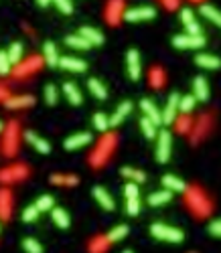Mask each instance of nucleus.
<instances>
[{"instance_id":"obj_51","label":"nucleus","mask_w":221,"mask_h":253,"mask_svg":"<svg viewBox=\"0 0 221 253\" xmlns=\"http://www.w3.org/2000/svg\"><path fill=\"white\" fill-rule=\"evenodd\" d=\"M189 128H191V120H189V117H183V120L179 122V130L181 132H187Z\"/></svg>"},{"instance_id":"obj_5","label":"nucleus","mask_w":221,"mask_h":253,"mask_svg":"<svg viewBox=\"0 0 221 253\" xmlns=\"http://www.w3.org/2000/svg\"><path fill=\"white\" fill-rule=\"evenodd\" d=\"M29 176V168L25 164H14L8 166L4 170H0V182L2 184H10V182H21Z\"/></svg>"},{"instance_id":"obj_53","label":"nucleus","mask_w":221,"mask_h":253,"mask_svg":"<svg viewBox=\"0 0 221 253\" xmlns=\"http://www.w3.org/2000/svg\"><path fill=\"white\" fill-rule=\"evenodd\" d=\"M6 97H8L6 87H4V85H0V99H6Z\"/></svg>"},{"instance_id":"obj_3","label":"nucleus","mask_w":221,"mask_h":253,"mask_svg":"<svg viewBox=\"0 0 221 253\" xmlns=\"http://www.w3.org/2000/svg\"><path fill=\"white\" fill-rule=\"evenodd\" d=\"M171 148H173V138H171V134H168L166 130L158 132L157 134V160L160 164H166L168 158H171Z\"/></svg>"},{"instance_id":"obj_33","label":"nucleus","mask_w":221,"mask_h":253,"mask_svg":"<svg viewBox=\"0 0 221 253\" xmlns=\"http://www.w3.org/2000/svg\"><path fill=\"white\" fill-rule=\"evenodd\" d=\"M120 172H122L124 178H128V180H132V182H136V184H140V182L146 180V174H144L142 170H138V168H132V166H124Z\"/></svg>"},{"instance_id":"obj_18","label":"nucleus","mask_w":221,"mask_h":253,"mask_svg":"<svg viewBox=\"0 0 221 253\" xmlns=\"http://www.w3.org/2000/svg\"><path fill=\"white\" fill-rule=\"evenodd\" d=\"M193 95L197 101H207L209 99V85L205 77H195L193 79Z\"/></svg>"},{"instance_id":"obj_35","label":"nucleus","mask_w":221,"mask_h":253,"mask_svg":"<svg viewBox=\"0 0 221 253\" xmlns=\"http://www.w3.org/2000/svg\"><path fill=\"white\" fill-rule=\"evenodd\" d=\"M94 128H95L97 132H101V134H106L108 128H110V117H108L106 113H101V112L94 113Z\"/></svg>"},{"instance_id":"obj_2","label":"nucleus","mask_w":221,"mask_h":253,"mask_svg":"<svg viewBox=\"0 0 221 253\" xmlns=\"http://www.w3.org/2000/svg\"><path fill=\"white\" fill-rule=\"evenodd\" d=\"M124 195H126V213L130 217H136L140 213V191L136 182H128L124 187Z\"/></svg>"},{"instance_id":"obj_50","label":"nucleus","mask_w":221,"mask_h":253,"mask_svg":"<svg viewBox=\"0 0 221 253\" xmlns=\"http://www.w3.org/2000/svg\"><path fill=\"white\" fill-rule=\"evenodd\" d=\"M106 245H108V239H106V241H104V239H95L94 245H92V249H94V251H101V249H106Z\"/></svg>"},{"instance_id":"obj_25","label":"nucleus","mask_w":221,"mask_h":253,"mask_svg":"<svg viewBox=\"0 0 221 253\" xmlns=\"http://www.w3.org/2000/svg\"><path fill=\"white\" fill-rule=\"evenodd\" d=\"M140 108H142L144 115H146V117H150V120L155 122L157 126H158V124H162V117H160V110H158V108H157L155 104H152L150 99H142V101H140Z\"/></svg>"},{"instance_id":"obj_40","label":"nucleus","mask_w":221,"mask_h":253,"mask_svg":"<svg viewBox=\"0 0 221 253\" xmlns=\"http://www.w3.org/2000/svg\"><path fill=\"white\" fill-rule=\"evenodd\" d=\"M57 99H59V91L55 85H45V101H47V106H55L57 104Z\"/></svg>"},{"instance_id":"obj_10","label":"nucleus","mask_w":221,"mask_h":253,"mask_svg":"<svg viewBox=\"0 0 221 253\" xmlns=\"http://www.w3.org/2000/svg\"><path fill=\"white\" fill-rule=\"evenodd\" d=\"M126 67H128V77L132 81H138L142 75V63H140V53L136 49H130L126 53Z\"/></svg>"},{"instance_id":"obj_44","label":"nucleus","mask_w":221,"mask_h":253,"mask_svg":"<svg viewBox=\"0 0 221 253\" xmlns=\"http://www.w3.org/2000/svg\"><path fill=\"white\" fill-rule=\"evenodd\" d=\"M23 249L29 251V253H41V251H43L41 243H39L37 239H32V237H27V239L23 241Z\"/></svg>"},{"instance_id":"obj_49","label":"nucleus","mask_w":221,"mask_h":253,"mask_svg":"<svg viewBox=\"0 0 221 253\" xmlns=\"http://www.w3.org/2000/svg\"><path fill=\"white\" fill-rule=\"evenodd\" d=\"M209 233L213 235V237H221V219H217V221H211Z\"/></svg>"},{"instance_id":"obj_20","label":"nucleus","mask_w":221,"mask_h":253,"mask_svg":"<svg viewBox=\"0 0 221 253\" xmlns=\"http://www.w3.org/2000/svg\"><path fill=\"white\" fill-rule=\"evenodd\" d=\"M195 63L201 67V69H209V71L219 69V67H221V59L215 57V55H209V53H201V55H197V57H195Z\"/></svg>"},{"instance_id":"obj_38","label":"nucleus","mask_w":221,"mask_h":253,"mask_svg":"<svg viewBox=\"0 0 221 253\" xmlns=\"http://www.w3.org/2000/svg\"><path fill=\"white\" fill-rule=\"evenodd\" d=\"M195 104H197L195 95H185V97H179V112H183V113H191V112H193V108H195Z\"/></svg>"},{"instance_id":"obj_14","label":"nucleus","mask_w":221,"mask_h":253,"mask_svg":"<svg viewBox=\"0 0 221 253\" xmlns=\"http://www.w3.org/2000/svg\"><path fill=\"white\" fill-rule=\"evenodd\" d=\"M189 207L197 213V215H207L209 213V202H207V198L203 197V195H199V191H191V198H189Z\"/></svg>"},{"instance_id":"obj_9","label":"nucleus","mask_w":221,"mask_h":253,"mask_svg":"<svg viewBox=\"0 0 221 253\" xmlns=\"http://www.w3.org/2000/svg\"><path fill=\"white\" fill-rule=\"evenodd\" d=\"M157 16V10L152 6H138V8H130L124 12V21L128 23H142V21H150Z\"/></svg>"},{"instance_id":"obj_57","label":"nucleus","mask_w":221,"mask_h":253,"mask_svg":"<svg viewBox=\"0 0 221 253\" xmlns=\"http://www.w3.org/2000/svg\"><path fill=\"white\" fill-rule=\"evenodd\" d=\"M195 2H201V0H195Z\"/></svg>"},{"instance_id":"obj_31","label":"nucleus","mask_w":221,"mask_h":253,"mask_svg":"<svg viewBox=\"0 0 221 253\" xmlns=\"http://www.w3.org/2000/svg\"><path fill=\"white\" fill-rule=\"evenodd\" d=\"M199 12H201V16H205V19L211 21L213 25L221 27V10H217L215 6H211V4H201Z\"/></svg>"},{"instance_id":"obj_8","label":"nucleus","mask_w":221,"mask_h":253,"mask_svg":"<svg viewBox=\"0 0 221 253\" xmlns=\"http://www.w3.org/2000/svg\"><path fill=\"white\" fill-rule=\"evenodd\" d=\"M205 45V37L201 35H175L173 37V47L177 49H201Z\"/></svg>"},{"instance_id":"obj_17","label":"nucleus","mask_w":221,"mask_h":253,"mask_svg":"<svg viewBox=\"0 0 221 253\" xmlns=\"http://www.w3.org/2000/svg\"><path fill=\"white\" fill-rule=\"evenodd\" d=\"M25 140L32 146V148H35L37 152H41V154H49V152H51V144L45 140V138H41V136H37V134L35 132H25Z\"/></svg>"},{"instance_id":"obj_15","label":"nucleus","mask_w":221,"mask_h":253,"mask_svg":"<svg viewBox=\"0 0 221 253\" xmlns=\"http://www.w3.org/2000/svg\"><path fill=\"white\" fill-rule=\"evenodd\" d=\"M32 104H35V97L32 95H16V97L4 99L6 110H25V108H31Z\"/></svg>"},{"instance_id":"obj_39","label":"nucleus","mask_w":221,"mask_h":253,"mask_svg":"<svg viewBox=\"0 0 221 253\" xmlns=\"http://www.w3.org/2000/svg\"><path fill=\"white\" fill-rule=\"evenodd\" d=\"M53 205H55V198L51 197V195H43V197H39L37 202H35V207L39 209V213L51 211V209H53Z\"/></svg>"},{"instance_id":"obj_42","label":"nucleus","mask_w":221,"mask_h":253,"mask_svg":"<svg viewBox=\"0 0 221 253\" xmlns=\"http://www.w3.org/2000/svg\"><path fill=\"white\" fill-rule=\"evenodd\" d=\"M12 71V63H10V59H8V55H6V51H0V75H8Z\"/></svg>"},{"instance_id":"obj_34","label":"nucleus","mask_w":221,"mask_h":253,"mask_svg":"<svg viewBox=\"0 0 221 253\" xmlns=\"http://www.w3.org/2000/svg\"><path fill=\"white\" fill-rule=\"evenodd\" d=\"M65 45L67 47H71V49H77V51H86V49H90L92 45L83 39L81 35H71V37H65Z\"/></svg>"},{"instance_id":"obj_28","label":"nucleus","mask_w":221,"mask_h":253,"mask_svg":"<svg viewBox=\"0 0 221 253\" xmlns=\"http://www.w3.org/2000/svg\"><path fill=\"white\" fill-rule=\"evenodd\" d=\"M43 57H45V63H47L49 67H55V65L59 63V53H57L55 43L47 41V43L43 45Z\"/></svg>"},{"instance_id":"obj_47","label":"nucleus","mask_w":221,"mask_h":253,"mask_svg":"<svg viewBox=\"0 0 221 253\" xmlns=\"http://www.w3.org/2000/svg\"><path fill=\"white\" fill-rule=\"evenodd\" d=\"M181 21H183V25L193 23V21H195V12H193L191 8H183V10H181Z\"/></svg>"},{"instance_id":"obj_6","label":"nucleus","mask_w":221,"mask_h":253,"mask_svg":"<svg viewBox=\"0 0 221 253\" xmlns=\"http://www.w3.org/2000/svg\"><path fill=\"white\" fill-rule=\"evenodd\" d=\"M41 65H43V61H41L39 57H29V59H25V61H21V63H16V69L10 71V73H12L16 79H25V77L32 75L35 71H39Z\"/></svg>"},{"instance_id":"obj_29","label":"nucleus","mask_w":221,"mask_h":253,"mask_svg":"<svg viewBox=\"0 0 221 253\" xmlns=\"http://www.w3.org/2000/svg\"><path fill=\"white\" fill-rule=\"evenodd\" d=\"M51 217H53V223L59 227V229H67L71 225V219L67 215L65 209H59V207H53L51 209Z\"/></svg>"},{"instance_id":"obj_56","label":"nucleus","mask_w":221,"mask_h":253,"mask_svg":"<svg viewBox=\"0 0 221 253\" xmlns=\"http://www.w3.org/2000/svg\"><path fill=\"white\" fill-rule=\"evenodd\" d=\"M0 231H2V219H0Z\"/></svg>"},{"instance_id":"obj_11","label":"nucleus","mask_w":221,"mask_h":253,"mask_svg":"<svg viewBox=\"0 0 221 253\" xmlns=\"http://www.w3.org/2000/svg\"><path fill=\"white\" fill-rule=\"evenodd\" d=\"M112 148H114V138H112V136H106L104 140H101V142L97 144L95 152L92 154V162H94L95 166H101V164H104V162L108 160Z\"/></svg>"},{"instance_id":"obj_1","label":"nucleus","mask_w":221,"mask_h":253,"mask_svg":"<svg viewBox=\"0 0 221 253\" xmlns=\"http://www.w3.org/2000/svg\"><path fill=\"white\" fill-rule=\"evenodd\" d=\"M150 235L158 241H168V243H181L185 239V233L181 229L164 225V223H152L150 225Z\"/></svg>"},{"instance_id":"obj_48","label":"nucleus","mask_w":221,"mask_h":253,"mask_svg":"<svg viewBox=\"0 0 221 253\" xmlns=\"http://www.w3.org/2000/svg\"><path fill=\"white\" fill-rule=\"evenodd\" d=\"M185 30H187V35H201V27L197 21L189 23V25H185Z\"/></svg>"},{"instance_id":"obj_12","label":"nucleus","mask_w":221,"mask_h":253,"mask_svg":"<svg viewBox=\"0 0 221 253\" xmlns=\"http://www.w3.org/2000/svg\"><path fill=\"white\" fill-rule=\"evenodd\" d=\"M90 142H92V134H88V132H77V134H71V136L63 142V148L71 152V150H79V148H83V146H88Z\"/></svg>"},{"instance_id":"obj_21","label":"nucleus","mask_w":221,"mask_h":253,"mask_svg":"<svg viewBox=\"0 0 221 253\" xmlns=\"http://www.w3.org/2000/svg\"><path fill=\"white\" fill-rule=\"evenodd\" d=\"M162 184H164V189H168L171 193H185L187 189V184H185V180H181L179 176H175V174H164L162 176Z\"/></svg>"},{"instance_id":"obj_13","label":"nucleus","mask_w":221,"mask_h":253,"mask_svg":"<svg viewBox=\"0 0 221 253\" xmlns=\"http://www.w3.org/2000/svg\"><path fill=\"white\" fill-rule=\"evenodd\" d=\"M92 195H94V198L97 200V205L104 209V211H114V209H116V202H114L112 195H110L104 187H94Z\"/></svg>"},{"instance_id":"obj_19","label":"nucleus","mask_w":221,"mask_h":253,"mask_svg":"<svg viewBox=\"0 0 221 253\" xmlns=\"http://www.w3.org/2000/svg\"><path fill=\"white\" fill-rule=\"evenodd\" d=\"M63 93H65L67 101H69L71 106H81L83 95H81V91H79V87L75 85V83H71V81L63 83Z\"/></svg>"},{"instance_id":"obj_23","label":"nucleus","mask_w":221,"mask_h":253,"mask_svg":"<svg viewBox=\"0 0 221 253\" xmlns=\"http://www.w3.org/2000/svg\"><path fill=\"white\" fill-rule=\"evenodd\" d=\"M12 213V195L6 189H0V219H10Z\"/></svg>"},{"instance_id":"obj_54","label":"nucleus","mask_w":221,"mask_h":253,"mask_svg":"<svg viewBox=\"0 0 221 253\" xmlns=\"http://www.w3.org/2000/svg\"><path fill=\"white\" fill-rule=\"evenodd\" d=\"M37 2H39V6H49L51 0H37Z\"/></svg>"},{"instance_id":"obj_27","label":"nucleus","mask_w":221,"mask_h":253,"mask_svg":"<svg viewBox=\"0 0 221 253\" xmlns=\"http://www.w3.org/2000/svg\"><path fill=\"white\" fill-rule=\"evenodd\" d=\"M171 198H173V193L168 191V189L157 191V193H152L148 197V205L150 207H162V205H166V202H171Z\"/></svg>"},{"instance_id":"obj_37","label":"nucleus","mask_w":221,"mask_h":253,"mask_svg":"<svg viewBox=\"0 0 221 253\" xmlns=\"http://www.w3.org/2000/svg\"><path fill=\"white\" fill-rule=\"evenodd\" d=\"M128 235V225H116L110 233H108V241L116 243V241H122Z\"/></svg>"},{"instance_id":"obj_32","label":"nucleus","mask_w":221,"mask_h":253,"mask_svg":"<svg viewBox=\"0 0 221 253\" xmlns=\"http://www.w3.org/2000/svg\"><path fill=\"white\" fill-rule=\"evenodd\" d=\"M140 130H142V134H144V138L146 140H155L157 138V134H158V130H157V124L150 120V117H142L140 120Z\"/></svg>"},{"instance_id":"obj_22","label":"nucleus","mask_w":221,"mask_h":253,"mask_svg":"<svg viewBox=\"0 0 221 253\" xmlns=\"http://www.w3.org/2000/svg\"><path fill=\"white\" fill-rule=\"evenodd\" d=\"M132 112V101H122L120 106H118V110H116V113L110 117V126L112 128H116V126H120L124 120H126V115Z\"/></svg>"},{"instance_id":"obj_4","label":"nucleus","mask_w":221,"mask_h":253,"mask_svg":"<svg viewBox=\"0 0 221 253\" xmlns=\"http://www.w3.org/2000/svg\"><path fill=\"white\" fill-rule=\"evenodd\" d=\"M2 132H4V142H2L4 154L6 156H14L16 148H19V124L10 122V124H6V128Z\"/></svg>"},{"instance_id":"obj_46","label":"nucleus","mask_w":221,"mask_h":253,"mask_svg":"<svg viewBox=\"0 0 221 253\" xmlns=\"http://www.w3.org/2000/svg\"><path fill=\"white\" fill-rule=\"evenodd\" d=\"M57 8H59V12H63V14H71L73 12V2L71 0H51Z\"/></svg>"},{"instance_id":"obj_52","label":"nucleus","mask_w":221,"mask_h":253,"mask_svg":"<svg viewBox=\"0 0 221 253\" xmlns=\"http://www.w3.org/2000/svg\"><path fill=\"white\" fill-rule=\"evenodd\" d=\"M177 4H179V0H164V6H166V8H171V10H175Z\"/></svg>"},{"instance_id":"obj_45","label":"nucleus","mask_w":221,"mask_h":253,"mask_svg":"<svg viewBox=\"0 0 221 253\" xmlns=\"http://www.w3.org/2000/svg\"><path fill=\"white\" fill-rule=\"evenodd\" d=\"M162 83H164V75H162V71L157 67V69L150 71V85L158 89V87H162Z\"/></svg>"},{"instance_id":"obj_41","label":"nucleus","mask_w":221,"mask_h":253,"mask_svg":"<svg viewBox=\"0 0 221 253\" xmlns=\"http://www.w3.org/2000/svg\"><path fill=\"white\" fill-rule=\"evenodd\" d=\"M51 182L53 184H67V187H75L77 176H63V174H51Z\"/></svg>"},{"instance_id":"obj_36","label":"nucleus","mask_w":221,"mask_h":253,"mask_svg":"<svg viewBox=\"0 0 221 253\" xmlns=\"http://www.w3.org/2000/svg\"><path fill=\"white\" fill-rule=\"evenodd\" d=\"M6 55H8V59H10L12 65L21 63V61H23V45H21V43H12L10 49L6 51Z\"/></svg>"},{"instance_id":"obj_43","label":"nucleus","mask_w":221,"mask_h":253,"mask_svg":"<svg viewBox=\"0 0 221 253\" xmlns=\"http://www.w3.org/2000/svg\"><path fill=\"white\" fill-rule=\"evenodd\" d=\"M39 219V209L35 205H31L23 211V223H32V221H37Z\"/></svg>"},{"instance_id":"obj_7","label":"nucleus","mask_w":221,"mask_h":253,"mask_svg":"<svg viewBox=\"0 0 221 253\" xmlns=\"http://www.w3.org/2000/svg\"><path fill=\"white\" fill-rule=\"evenodd\" d=\"M179 93L173 91L171 95H168V101H166V106L164 110L160 112V117H162V124H175L177 122V113H179Z\"/></svg>"},{"instance_id":"obj_30","label":"nucleus","mask_w":221,"mask_h":253,"mask_svg":"<svg viewBox=\"0 0 221 253\" xmlns=\"http://www.w3.org/2000/svg\"><path fill=\"white\" fill-rule=\"evenodd\" d=\"M88 89H90V93H92L95 99H106V97H108L106 85H104V83H101L99 79H95V77H92V79L88 81Z\"/></svg>"},{"instance_id":"obj_24","label":"nucleus","mask_w":221,"mask_h":253,"mask_svg":"<svg viewBox=\"0 0 221 253\" xmlns=\"http://www.w3.org/2000/svg\"><path fill=\"white\" fill-rule=\"evenodd\" d=\"M122 8H124L122 0H110V4H108V8H106V16H108V23H110V25H116L118 21H120Z\"/></svg>"},{"instance_id":"obj_26","label":"nucleus","mask_w":221,"mask_h":253,"mask_svg":"<svg viewBox=\"0 0 221 253\" xmlns=\"http://www.w3.org/2000/svg\"><path fill=\"white\" fill-rule=\"evenodd\" d=\"M79 35L86 39L90 45H104V35L97 30V28H94V27H83L81 30H79Z\"/></svg>"},{"instance_id":"obj_55","label":"nucleus","mask_w":221,"mask_h":253,"mask_svg":"<svg viewBox=\"0 0 221 253\" xmlns=\"http://www.w3.org/2000/svg\"><path fill=\"white\" fill-rule=\"evenodd\" d=\"M2 130H4V124H2V122H0V132H2Z\"/></svg>"},{"instance_id":"obj_16","label":"nucleus","mask_w":221,"mask_h":253,"mask_svg":"<svg viewBox=\"0 0 221 253\" xmlns=\"http://www.w3.org/2000/svg\"><path fill=\"white\" fill-rule=\"evenodd\" d=\"M61 69L65 71H71V73H81V71H86V61H81L77 57H61L59 63H57Z\"/></svg>"}]
</instances>
